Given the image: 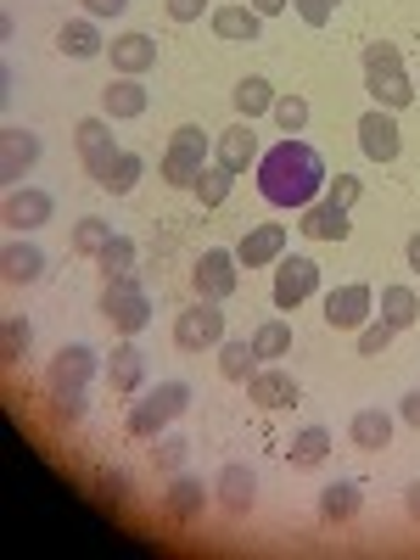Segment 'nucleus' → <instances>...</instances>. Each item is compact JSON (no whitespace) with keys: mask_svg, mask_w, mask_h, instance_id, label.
<instances>
[{"mask_svg":"<svg viewBox=\"0 0 420 560\" xmlns=\"http://www.w3.org/2000/svg\"><path fill=\"white\" fill-rule=\"evenodd\" d=\"M28 348H34V325H28L23 314H7V325H0V359L23 364V359H28Z\"/></svg>","mask_w":420,"mask_h":560,"instance_id":"58836bf2","label":"nucleus"},{"mask_svg":"<svg viewBox=\"0 0 420 560\" xmlns=\"http://www.w3.org/2000/svg\"><path fill=\"white\" fill-rule=\"evenodd\" d=\"M219 342H224V308L219 303L197 298L191 308L174 319V348L179 353H202V348H219Z\"/></svg>","mask_w":420,"mask_h":560,"instance_id":"0eeeda50","label":"nucleus"},{"mask_svg":"<svg viewBox=\"0 0 420 560\" xmlns=\"http://www.w3.org/2000/svg\"><path fill=\"white\" fill-rule=\"evenodd\" d=\"M191 287H197V298H208V303L236 298V287H242L236 253H224V247H208V253H197V264H191Z\"/></svg>","mask_w":420,"mask_h":560,"instance_id":"6e6552de","label":"nucleus"},{"mask_svg":"<svg viewBox=\"0 0 420 560\" xmlns=\"http://www.w3.org/2000/svg\"><path fill=\"white\" fill-rule=\"evenodd\" d=\"M107 45H113V39L102 34V23H96V18H68V23L57 28V51H62V57H73V62L102 57Z\"/></svg>","mask_w":420,"mask_h":560,"instance_id":"6ab92c4d","label":"nucleus"},{"mask_svg":"<svg viewBox=\"0 0 420 560\" xmlns=\"http://www.w3.org/2000/svg\"><path fill=\"white\" fill-rule=\"evenodd\" d=\"M140 174H147V158H140V152H118V163H113L107 179H102V191H107V197H129Z\"/></svg>","mask_w":420,"mask_h":560,"instance_id":"e433bc0d","label":"nucleus"},{"mask_svg":"<svg viewBox=\"0 0 420 560\" xmlns=\"http://www.w3.org/2000/svg\"><path fill=\"white\" fill-rule=\"evenodd\" d=\"M325 158L308 147L303 135H287L280 147H269L264 158H258V191H264V202L269 208H292V213H303L308 202H319L325 197Z\"/></svg>","mask_w":420,"mask_h":560,"instance_id":"f257e3e1","label":"nucleus"},{"mask_svg":"<svg viewBox=\"0 0 420 560\" xmlns=\"http://www.w3.org/2000/svg\"><path fill=\"white\" fill-rule=\"evenodd\" d=\"M185 448H191V438H179V432H163V438H152V465L163 477H174L179 465H185Z\"/></svg>","mask_w":420,"mask_h":560,"instance_id":"ea45409f","label":"nucleus"},{"mask_svg":"<svg viewBox=\"0 0 420 560\" xmlns=\"http://www.w3.org/2000/svg\"><path fill=\"white\" fill-rule=\"evenodd\" d=\"M319 292V264L303 258V253H287V258H275V280H269V298L280 314H292L298 303H308Z\"/></svg>","mask_w":420,"mask_h":560,"instance_id":"423d86ee","label":"nucleus"},{"mask_svg":"<svg viewBox=\"0 0 420 560\" xmlns=\"http://www.w3.org/2000/svg\"><path fill=\"white\" fill-rule=\"evenodd\" d=\"M230 185H236V174H230L224 163H208V168L197 174L191 191H197V202H202V208H224V202H230Z\"/></svg>","mask_w":420,"mask_h":560,"instance_id":"72a5a7b5","label":"nucleus"},{"mask_svg":"<svg viewBox=\"0 0 420 560\" xmlns=\"http://www.w3.org/2000/svg\"><path fill=\"white\" fill-rule=\"evenodd\" d=\"M96 370H102L96 348H90V342H68V348L51 353V364H45V387H84L90 393Z\"/></svg>","mask_w":420,"mask_h":560,"instance_id":"1a4fd4ad","label":"nucleus"},{"mask_svg":"<svg viewBox=\"0 0 420 560\" xmlns=\"http://www.w3.org/2000/svg\"><path fill=\"white\" fill-rule=\"evenodd\" d=\"M258 135H253V124L247 118H236L224 135H219V147H213V163H224L230 174H242V168H258Z\"/></svg>","mask_w":420,"mask_h":560,"instance_id":"aec40b11","label":"nucleus"},{"mask_svg":"<svg viewBox=\"0 0 420 560\" xmlns=\"http://www.w3.org/2000/svg\"><path fill=\"white\" fill-rule=\"evenodd\" d=\"M398 420L420 432V387H415V393H404V404H398Z\"/></svg>","mask_w":420,"mask_h":560,"instance_id":"8fccbe9b","label":"nucleus"},{"mask_svg":"<svg viewBox=\"0 0 420 560\" xmlns=\"http://www.w3.org/2000/svg\"><path fill=\"white\" fill-rule=\"evenodd\" d=\"M376 308H382V319L393 325V331H409V325H420V298H415V287H404V280L382 287Z\"/></svg>","mask_w":420,"mask_h":560,"instance_id":"cd10ccee","label":"nucleus"},{"mask_svg":"<svg viewBox=\"0 0 420 560\" xmlns=\"http://www.w3.org/2000/svg\"><path fill=\"white\" fill-rule=\"evenodd\" d=\"M124 7H129V0H79V12H84V18H96V23L124 18Z\"/></svg>","mask_w":420,"mask_h":560,"instance_id":"de8ad7c7","label":"nucleus"},{"mask_svg":"<svg viewBox=\"0 0 420 560\" xmlns=\"http://www.w3.org/2000/svg\"><path fill=\"white\" fill-rule=\"evenodd\" d=\"M404 258H409V269L420 275V230H415V236H409V247H404Z\"/></svg>","mask_w":420,"mask_h":560,"instance_id":"864d4df0","label":"nucleus"},{"mask_svg":"<svg viewBox=\"0 0 420 560\" xmlns=\"http://www.w3.org/2000/svg\"><path fill=\"white\" fill-rule=\"evenodd\" d=\"M342 7V0H292V12L308 23V28H325V23H331V12Z\"/></svg>","mask_w":420,"mask_h":560,"instance_id":"49530a36","label":"nucleus"},{"mask_svg":"<svg viewBox=\"0 0 420 560\" xmlns=\"http://www.w3.org/2000/svg\"><path fill=\"white\" fill-rule=\"evenodd\" d=\"M163 12L174 23H197V18H208V0H163Z\"/></svg>","mask_w":420,"mask_h":560,"instance_id":"09e8293b","label":"nucleus"},{"mask_svg":"<svg viewBox=\"0 0 420 560\" xmlns=\"http://www.w3.org/2000/svg\"><path fill=\"white\" fill-rule=\"evenodd\" d=\"M208 23H213L219 39H242V45H253V39L264 34V18H258L253 7H242V0H236V7H213Z\"/></svg>","mask_w":420,"mask_h":560,"instance_id":"a878e982","label":"nucleus"},{"mask_svg":"<svg viewBox=\"0 0 420 560\" xmlns=\"http://www.w3.org/2000/svg\"><path fill=\"white\" fill-rule=\"evenodd\" d=\"M213 499L230 510V516H247V510L258 504V471H253V465H242V459H230L224 471L213 477Z\"/></svg>","mask_w":420,"mask_h":560,"instance_id":"ddd939ff","label":"nucleus"},{"mask_svg":"<svg viewBox=\"0 0 420 560\" xmlns=\"http://www.w3.org/2000/svg\"><path fill=\"white\" fill-rule=\"evenodd\" d=\"M325 197H331L337 208H353V202L364 197V179H353V174H331V179H325Z\"/></svg>","mask_w":420,"mask_h":560,"instance_id":"c03bdc74","label":"nucleus"},{"mask_svg":"<svg viewBox=\"0 0 420 560\" xmlns=\"http://www.w3.org/2000/svg\"><path fill=\"white\" fill-rule=\"evenodd\" d=\"M247 398H253L258 409H298L303 387H298L280 364H258V376L247 382Z\"/></svg>","mask_w":420,"mask_h":560,"instance_id":"2eb2a0df","label":"nucleus"},{"mask_svg":"<svg viewBox=\"0 0 420 560\" xmlns=\"http://www.w3.org/2000/svg\"><path fill=\"white\" fill-rule=\"evenodd\" d=\"M370 308H376V292H370L364 280H348V287L325 292V325H331V331H359L370 319Z\"/></svg>","mask_w":420,"mask_h":560,"instance_id":"9d476101","label":"nucleus"},{"mask_svg":"<svg viewBox=\"0 0 420 560\" xmlns=\"http://www.w3.org/2000/svg\"><path fill=\"white\" fill-rule=\"evenodd\" d=\"M39 163V135L34 129H7V135H0V179H28V168Z\"/></svg>","mask_w":420,"mask_h":560,"instance_id":"4be33fe9","label":"nucleus"},{"mask_svg":"<svg viewBox=\"0 0 420 560\" xmlns=\"http://www.w3.org/2000/svg\"><path fill=\"white\" fill-rule=\"evenodd\" d=\"M404 510H409V516L420 522V482H409V493H404Z\"/></svg>","mask_w":420,"mask_h":560,"instance_id":"603ef678","label":"nucleus"},{"mask_svg":"<svg viewBox=\"0 0 420 560\" xmlns=\"http://www.w3.org/2000/svg\"><path fill=\"white\" fill-rule=\"evenodd\" d=\"M73 147H79V163H84V174H90V185H102L107 179V168L118 163V140H113V118L102 113V118H79L73 124Z\"/></svg>","mask_w":420,"mask_h":560,"instance_id":"39448f33","label":"nucleus"},{"mask_svg":"<svg viewBox=\"0 0 420 560\" xmlns=\"http://www.w3.org/2000/svg\"><path fill=\"white\" fill-rule=\"evenodd\" d=\"M90 488H96V493H102L107 504H118V499L129 493V477H124V471H113V465H102V471L90 477Z\"/></svg>","mask_w":420,"mask_h":560,"instance_id":"a18cd8bd","label":"nucleus"},{"mask_svg":"<svg viewBox=\"0 0 420 560\" xmlns=\"http://www.w3.org/2000/svg\"><path fill=\"white\" fill-rule=\"evenodd\" d=\"M258 364H264V359L253 353V337H247V342H230V337L219 342V376H224V382H253Z\"/></svg>","mask_w":420,"mask_h":560,"instance_id":"7c9ffc66","label":"nucleus"},{"mask_svg":"<svg viewBox=\"0 0 420 560\" xmlns=\"http://www.w3.org/2000/svg\"><path fill=\"white\" fill-rule=\"evenodd\" d=\"M364 84H370V102L376 107H387V113H404L420 90H415V79L398 68V73H364Z\"/></svg>","mask_w":420,"mask_h":560,"instance_id":"bb28decb","label":"nucleus"},{"mask_svg":"<svg viewBox=\"0 0 420 560\" xmlns=\"http://www.w3.org/2000/svg\"><path fill=\"white\" fill-rule=\"evenodd\" d=\"M158 168H163V179L174 185V191H191L197 174L208 168V129L202 124H179L168 135V152H163Z\"/></svg>","mask_w":420,"mask_h":560,"instance_id":"20e7f679","label":"nucleus"},{"mask_svg":"<svg viewBox=\"0 0 420 560\" xmlns=\"http://www.w3.org/2000/svg\"><path fill=\"white\" fill-rule=\"evenodd\" d=\"M325 459H331V427H303L287 443V465H298V471H314Z\"/></svg>","mask_w":420,"mask_h":560,"instance_id":"c756f323","label":"nucleus"},{"mask_svg":"<svg viewBox=\"0 0 420 560\" xmlns=\"http://www.w3.org/2000/svg\"><path fill=\"white\" fill-rule=\"evenodd\" d=\"M208 482L202 477H191V471H174L168 477V493H163V516L174 522V527H197V516L208 510Z\"/></svg>","mask_w":420,"mask_h":560,"instance_id":"f8f14e48","label":"nucleus"},{"mask_svg":"<svg viewBox=\"0 0 420 560\" xmlns=\"http://www.w3.org/2000/svg\"><path fill=\"white\" fill-rule=\"evenodd\" d=\"M102 319L113 325L118 337H140L152 325V292L140 287V275H118L102 280Z\"/></svg>","mask_w":420,"mask_h":560,"instance_id":"7ed1b4c3","label":"nucleus"},{"mask_svg":"<svg viewBox=\"0 0 420 560\" xmlns=\"http://www.w3.org/2000/svg\"><path fill=\"white\" fill-rule=\"evenodd\" d=\"M57 202L45 185H12V197H7V224L12 230H39V224H51Z\"/></svg>","mask_w":420,"mask_h":560,"instance_id":"dca6fc26","label":"nucleus"},{"mask_svg":"<svg viewBox=\"0 0 420 560\" xmlns=\"http://www.w3.org/2000/svg\"><path fill=\"white\" fill-rule=\"evenodd\" d=\"M359 62H364V73H398L404 68V51L393 39H376V45H364L359 51Z\"/></svg>","mask_w":420,"mask_h":560,"instance_id":"79ce46f5","label":"nucleus"},{"mask_svg":"<svg viewBox=\"0 0 420 560\" xmlns=\"http://www.w3.org/2000/svg\"><path fill=\"white\" fill-rule=\"evenodd\" d=\"M359 504H364V488L359 482H331V488L319 493V522L325 527H342V522L359 516Z\"/></svg>","mask_w":420,"mask_h":560,"instance_id":"c85d7f7f","label":"nucleus"},{"mask_svg":"<svg viewBox=\"0 0 420 560\" xmlns=\"http://www.w3.org/2000/svg\"><path fill=\"white\" fill-rule=\"evenodd\" d=\"M275 258H287V224H253L242 247H236V264L242 269H275Z\"/></svg>","mask_w":420,"mask_h":560,"instance_id":"f3484780","label":"nucleus"},{"mask_svg":"<svg viewBox=\"0 0 420 560\" xmlns=\"http://www.w3.org/2000/svg\"><path fill=\"white\" fill-rule=\"evenodd\" d=\"M415 90H420V79H415Z\"/></svg>","mask_w":420,"mask_h":560,"instance_id":"5fc2aeb1","label":"nucleus"},{"mask_svg":"<svg viewBox=\"0 0 420 560\" xmlns=\"http://www.w3.org/2000/svg\"><path fill=\"white\" fill-rule=\"evenodd\" d=\"M269 118L280 124V135H303V124H308V102H303V96H275Z\"/></svg>","mask_w":420,"mask_h":560,"instance_id":"a19ab883","label":"nucleus"},{"mask_svg":"<svg viewBox=\"0 0 420 560\" xmlns=\"http://www.w3.org/2000/svg\"><path fill=\"white\" fill-rule=\"evenodd\" d=\"M298 230L308 242H348V208H337L331 197H319V202H308L303 213H298Z\"/></svg>","mask_w":420,"mask_h":560,"instance_id":"412c9836","label":"nucleus"},{"mask_svg":"<svg viewBox=\"0 0 420 560\" xmlns=\"http://www.w3.org/2000/svg\"><path fill=\"white\" fill-rule=\"evenodd\" d=\"M353 135H359V152H364L370 163H393L398 147H404V129H398V118H393L387 107H370Z\"/></svg>","mask_w":420,"mask_h":560,"instance_id":"9b49d317","label":"nucleus"},{"mask_svg":"<svg viewBox=\"0 0 420 560\" xmlns=\"http://www.w3.org/2000/svg\"><path fill=\"white\" fill-rule=\"evenodd\" d=\"M45 398H51V427H79L84 420V409H90V398H84V387H45Z\"/></svg>","mask_w":420,"mask_h":560,"instance_id":"473e14b6","label":"nucleus"},{"mask_svg":"<svg viewBox=\"0 0 420 560\" xmlns=\"http://www.w3.org/2000/svg\"><path fill=\"white\" fill-rule=\"evenodd\" d=\"M113 236H118V230H113L107 219H96V213H84V219L73 224V253H79V258H96V253H102V247H107Z\"/></svg>","mask_w":420,"mask_h":560,"instance_id":"f704fd0d","label":"nucleus"},{"mask_svg":"<svg viewBox=\"0 0 420 560\" xmlns=\"http://www.w3.org/2000/svg\"><path fill=\"white\" fill-rule=\"evenodd\" d=\"M247 7H253L258 18H275V12H287V7H292V0H247Z\"/></svg>","mask_w":420,"mask_h":560,"instance_id":"3c124183","label":"nucleus"},{"mask_svg":"<svg viewBox=\"0 0 420 560\" xmlns=\"http://www.w3.org/2000/svg\"><path fill=\"white\" fill-rule=\"evenodd\" d=\"M147 107H152V90L140 84V79H124V73H118V79L102 90V113H107V118H140Z\"/></svg>","mask_w":420,"mask_h":560,"instance_id":"393cba45","label":"nucleus"},{"mask_svg":"<svg viewBox=\"0 0 420 560\" xmlns=\"http://www.w3.org/2000/svg\"><path fill=\"white\" fill-rule=\"evenodd\" d=\"M393 337H398V331H393L387 319H364V325H359V353H364V359H382V353L393 348Z\"/></svg>","mask_w":420,"mask_h":560,"instance_id":"37998d69","label":"nucleus"},{"mask_svg":"<svg viewBox=\"0 0 420 560\" xmlns=\"http://www.w3.org/2000/svg\"><path fill=\"white\" fill-rule=\"evenodd\" d=\"M253 353L258 359H287L292 353V325L287 319H264L253 331Z\"/></svg>","mask_w":420,"mask_h":560,"instance_id":"4c0bfd02","label":"nucleus"},{"mask_svg":"<svg viewBox=\"0 0 420 560\" xmlns=\"http://www.w3.org/2000/svg\"><path fill=\"white\" fill-rule=\"evenodd\" d=\"M39 275H45V253L34 242H7V253H0V280H7V287H34Z\"/></svg>","mask_w":420,"mask_h":560,"instance_id":"b1692460","label":"nucleus"},{"mask_svg":"<svg viewBox=\"0 0 420 560\" xmlns=\"http://www.w3.org/2000/svg\"><path fill=\"white\" fill-rule=\"evenodd\" d=\"M191 382H158L140 404H129V420H124V432L129 438H140V443H152V438H163L168 432V420H179L185 409H191Z\"/></svg>","mask_w":420,"mask_h":560,"instance_id":"f03ea898","label":"nucleus"},{"mask_svg":"<svg viewBox=\"0 0 420 560\" xmlns=\"http://www.w3.org/2000/svg\"><path fill=\"white\" fill-rule=\"evenodd\" d=\"M348 443L364 448V454L393 448V415H387V409H359V415L348 420Z\"/></svg>","mask_w":420,"mask_h":560,"instance_id":"5701e85b","label":"nucleus"},{"mask_svg":"<svg viewBox=\"0 0 420 560\" xmlns=\"http://www.w3.org/2000/svg\"><path fill=\"white\" fill-rule=\"evenodd\" d=\"M135 258H140V247H135L129 236H113V242L96 253V269H102V280H118V275H135Z\"/></svg>","mask_w":420,"mask_h":560,"instance_id":"c9c22d12","label":"nucleus"},{"mask_svg":"<svg viewBox=\"0 0 420 560\" xmlns=\"http://www.w3.org/2000/svg\"><path fill=\"white\" fill-rule=\"evenodd\" d=\"M107 62H113V73H124V79L152 73V68H158V39L129 28V34H118V39L107 45Z\"/></svg>","mask_w":420,"mask_h":560,"instance_id":"4468645a","label":"nucleus"},{"mask_svg":"<svg viewBox=\"0 0 420 560\" xmlns=\"http://www.w3.org/2000/svg\"><path fill=\"white\" fill-rule=\"evenodd\" d=\"M269 107H275V84H269L264 73H247V79L236 84V113L253 124V118H264Z\"/></svg>","mask_w":420,"mask_h":560,"instance_id":"2f4dec72","label":"nucleus"},{"mask_svg":"<svg viewBox=\"0 0 420 560\" xmlns=\"http://www.w3.org/2000/svg\"><path fill=\"white\" fill-rule=\"evenodd\" d=\"M107 387L124 393V398H135L140 387H147V353L135 348V337H124V342L107 353Z\"/></svg>","mask_w":420,"mask_h":560,"instance_id":"a211bd4d","label":"nucleus"}]
</instances>
